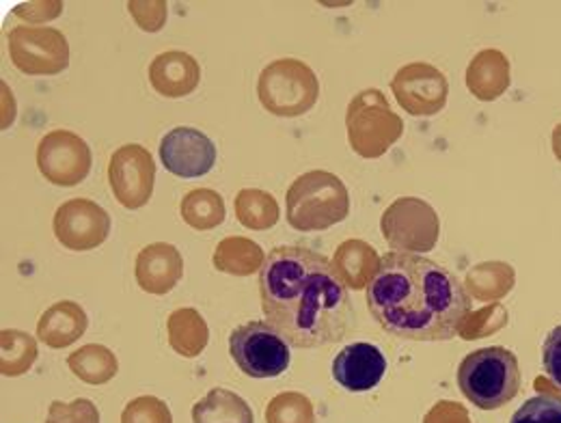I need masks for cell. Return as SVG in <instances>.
<instances>
[{
  "instance_id": "obj_31",
  "label": "cell",
  "mask_w": 561,
  "mask_h": 423,
  "mask_svg": "<svg viewBox=\"0 0 561 423\" xmlns=\"http://www.w3.org/2000/svg\"><path fill=\"white\" fill-rule=\"evenodd\" d=\"M46 423H100V411L87 398H78L70 404L55 400L48 409Z\"/></svg>"
},
{
  "instance_id": "obj_34",
  "label": "cell",
  "mask_w": 561,
  "mask_h": 423,
  "mask_svg": "<svg viewBox=\"0 0 561 423\" xmlns=\"http://www.w3.org/2000/svg\"><path fill=\"white\" fill-rule=\"evenodd\" d=\"M423 423H471L469 413L456 404V402H438L427 415Z\"/></svg>"
},
{
  "instance_id": "obj_29",
  "label": "cell",
  "mask_w": 561,
  "mask_h": 423,
  "mask_svg": "<svg viewBox=\"0 0 561 423\" xmlns=\"http://www.w3.org/2000/svg\"><path fill=\"white\" fill-rule=\"evenodd\" d=\"M122 423H173L171 409L156 396H140L126 404Z\"/></svg>"
},
{
  "instance_id": "obj_21",
  "label": "cell",
  "mask_w": 561,
  "mask_h": 423,
  "mask_svg": "<svg viewBox=\"0 0 561 423\" xmlns=\"http://www.w3.org/2000/svg\"><path fill=\"white\" fill-rule=\"evenodd\" d=\"M380 266V258L376 251L363 240H348L344 242L333 260V268L340 279L352 289H363L374 279Z\"/></svg>"
},
{
  "instance_id": "obj_28",
  "label": "cell",
  "mask_w": 561,
  "mask_h": 423,
  "mask_svg": "<svg viewBox=\"0 0 561 423\" xmlns=\"http://www.w3.org/2000/svg\"><path fill=\"white\" fill-rule=\"evenodd\" d=\"M266 423H316L313 404L302 393L285 391L268 402Z\"/></svg>"
},
{
  "instance_id": "obj_2",
  "label": "cell",
  "mask_w": 561,
  "mask_h": 423,
  "mask_svg": "<svg viewBox=\"0 0 561 423\" xmlns=\"http://www.w3.org/2000/svg\"><path fill=\"white\" fill-rule=\"evenodd\" d=\"M371 318L393 338L449 342L471 313V298L454 273L417 253H387L367 285Z\"/></svg>"
},
{
  "instance_id": "obj_12",
  "label": "cell",
  "mask_w": 561,
  "mask_h": 423,
  "mask_svg": "<svg viewBox=\"0 0 561 423\" xmlns=\"http://www.w3.org/2000/svg\"><path fill=\"white\" fill-rule=\"evenodd\" d=\"M55 236L70 251H91L106 242L111 216L91 199H70L55 211Z\"/></svg>"
},
{
  "instance_id": "obj_24",
  "label": "cell",
  "mask_w": 561,
  "mask_h": 423,
  "mask_svg": "<svg viewBox=\"0 0 561 423\" xmlns=\"http://www.w3.org/2000/svg\"><path fill=\"white\" fill-rule=\"evenodd\" d=\"M236 216L242 227L266 231L279 222L280 208L271 193L260 188H244L236 197Z\"/></svg>"
},
{
  "instance_id": "obj_22",
  "label": "cell",
  "mask_w": 561,
  "mask_h": 423,
  "mask_svg": "<svg viewBox=\"0 0 561 423\" xmlns=\"http://www.w3.org/2000/svg\"><path fill=\"white\" fill-rule=\"evenodd\" d=\"M193 423H255L253 411L238 393L211 389L193 407Z\"/></svg>"
},
{
  "instance_id": "obj_30",
  "label": "cell",
  "mask_w": 561,
  "mask_h": 423,
  "mask_svg": "<svg viewBox=\"0 0 561 423\" xmlns=\"http://www.w3.org/2000/svg\"><path fill=\"white\" fill-rule=\"evenodd\" d=\"M510 423H561V400L556 396L529 398Z\"/></svg>"
},
{
  "instance_id": "obj_6",
  "label": "cell",
  "mask_w": 561,
  "mask_h": 423,
  "mask_svg": "<svg viewBox=\"0 0 561 423\" xmlns=\"http://www.w3.org/2000/svg\"><path fill=\"white\" fill-rule=\"evenodd\" d=\"M352 149L363 158H380L402 137L404 124L391 111L387 98L378 89L354 95L346 115Z\"/></svg>"
},
{
  "instance_id": "obj_7",
  "label": "cell",
  "mask_w": 561,
  "mask_h": 423,
  "mask_svg": "<svg viewBox=\"0 0 561 423\" xmlns=\"http://www.w3.org/2000/svg\"><path fill=\"white\" fill-rule=\"evenodd\" d=\"M289 344L266 320H253L229 335V354L244 376L277 378L289 367Z\"/></svg>"
},
{
  "instance_id": "obj_4",
  "label": "cell",
  "mask_w": 561,
  "mask_h": 423,
  "mask_svg": "<svg viewBox=\"0 0 561 423\" xmlns=\"http://www.w3.org/2000/svg\"><path fill=\"white\" fill-rule=\"evenodd\" d=\"M287 222L296 231H322L342 222L351 211L346 184L329 171H309L287 191Z\"/></svg>"
},
{
  "instance_id": "obj_18",
  "label": "cell",
  "mask_w": 561,
  "mask_h": 423,
  "mask_svg": "<svg viewBox=\"0 0 561 423\" xmlns=\"http://www.w3.org/2000/svg\"><path fill=\"white\" fill-rule=\"evenodd\" d=\"M89 327L84 309L73 300L55 302L37 322V338L50 348H68L76 344Z\"/></svg>"
},
{
  "instance_id": "obj_19",
  "label": "cell",
  "mask_w": 561,
  "mask_h": 423,
  "mask_svg": "<svg viewBox=\"0 0 561 423\" xmlns=\"http://www.w3.org/2000/svg\"><path fill=\"white\" fill-rule=\"evenodd\" d=\"M266 258L268 255L264 253V249L251 238L229 236L216 244L211 262L218 273L233 277H251L264 268Z\"/></svg>"
},
{
  "instance_id": "obj_16",
  "label": "cell",
  "mask_w": 561,
  "mask_h": 423,
  "mask_svg": "<svg viewBox=\"0 0 561 423\" xmlns=\"http://www.w3.org/2000/svg\"><path fill=\"white\" fill-rule=\"evenodd\" d=\"M135 275L140 289L153 296L169 294L184 275L182 253L167 242L147 244L135 264Z\"/></svg>"
},
{
  "instance_id": "obj_14",
  "label": "cell",
  "mask_w": 561,
  "mask_h": 423,
  "mask_svg": "<svg viewBox=\"0 0 561 423\" xmlns=\"http://www.w3.org/2000/svg\"><path fill=\"white\" fill-rule=\"evenodd\" d=\"M160 160L178 178H202L216 164V145L202 130L180 126L160 141Z\"/></svg>"
},
{
  "instance_id": "obj_1",
  "label": "cell",
  "mask_w": 561,
  "mask_h": 423,
  "mask_svg": "<svg viewBox=\"0 0 561 423\" xmlns=\"http://www.w3.org/2000/svg\"><path fill=\"white\" fill-rule=\"evenodd\" d=\"M262 309L291 348L342 342L354 320L346 283L333 262L307 247H275L260 271Z\"/></svg>"
},
{
  "instance_id": "obj_5",
  "label": "cell",
  "mask_w": 561,
  "mask_h": 423,
  "mask_svg": "<svg viewBox=\"0 0 561 423\" xmlns=\"http://www.w3.org/2000/svg\"><path fill=\"white\" fill-rule=\"evenodd\" d=\"M257 95L275 117H300L313 108L320 84L313 70L298 59H279L260 73Z\"/></svg>"
},
{
  "instance_id": "obj_10",
  "label": "cell",
  "mask_w": 561,
  "mask_h": 423,
  "mask_svg": "<svg viewBox=\"0 0 561 423\" xmlns=\"http://www.w3.org/2000/svg\"><path fill=\"white\" fill-rule=\"evenodd\" d=\"M156 162L147 147L130 142L119 147L108 162V184L115 199L128 208L139 210L153 195Z\"/></svg>"
},
{
  "instance_id": "obj_3",
  "label": "cell",
  "mask_w": 561,
  "mask_h": 423,
  "mask_svg": "<svg viewBox=\"0 0 561 423\" xmlns=\"http://www.w3.org/2000/svg\"><path fill=\"white\" fill-rule=\"evenodd\" d=\"M458 387L462 396L482 411L505 407L520 389L516 354L501 346L467 354L458 367Z\"/></svg>"
},
{
  "instance_id": "obj_11",
  "label": "cell",
  "mask_w": 561,
  "mask_h": 423,
  "mask_svg": "<svg viewBox=\"0 0 561 423\" xmlns=\"http://www.w3.org/2000/svg\"><path fill=\"white\" fill-rule=\"evenodd\" d=\"M93 164L89 145L70 130H53L37 145L39 173L55 186H78Z\"/></svg>"
},
{
  "instance_id": "obj_25",
  "label": "cell",
  "mask_w": 561,
  "mask_h": 423,
  "mask_svg": "<svg viewBox=\"0 0 561 423\" xmlns=\"http://www.w3.org/2000/svg\"><path fill=\"white\" fill-rule=\"evenodd\" d=\"M180 211L184 222L197 231H210L227 216L225 199L211 188H195L186 193L180 204Z\"/></svg>"
},
{
  "instance_id": "obj_9",
  "label": "cell",
  "mask_w": 561,
  "mask_h": 423,
  "mask_svg": "<svg viewBox=\"0 0 561 423\" xmlns=\"http://www.w3.org/2000/svg\"><path fill=\"white\" fill-rule=\"evenodd\" d=\"M382 236L400 253L432 251L438 240V216L430 204L417 197H400L382 214Z\"/></svg>"
},
{
  "instance_id": "obj_33",
  "label": "cell",
  "mask_w": 561,
  "mask_h": 423,
  "mask_svg": "<svg viewBox=\"0 0 561 423\" xmlns=\"http://www.w3.org/2000/svg\"><path fill=\"white\" fill-rule=\"evenodd\" d=\"M542 363H545V371L549 374V378L558 387H561V324L551 331V335L545 342Z\"/></svg>"
},
{
  "instance_id": "obj_8",
  "label": "cell",
  "mask_w": 561,
  "mask_h": 423,
  "mask_svg": "<svg viewBox=\"0 0 561 423\" xmlns=\"http://www.w3.org/2000/svg\"><path fill=\"white\" fill-rule=\"evenodd\" d=\"M9 55L13 66L28 76H55L70 66V44L61 31L50 26L11 28Z\"/></svg>"
},
{
  "instance_id": "obj_15",
  "label": "cell",
  "mask_w": 561,
  "mask_h": 423,
  "mask_svg": "<svg viewBox=\"0 0 561 423\" xmlns=\"http://www.w3.org/2000/svg\"><path fill=\"white\" fill-rule=\"evenodd\" d=\"M387 371V358L378 346L356 342L333 361V378L352 393H365L380 385Z\"/></svg>"
},
{
  "instance_id": "obj_32",
  "label": "cell",
  "mask_w": 561,
  "mask_h": 423,
  "mask_svg": "<svg viewBox=\"0 0 561 423\" xmlns=\"http://www.w3.org/2000/svg\"><path fill=\"white\" fill-rule=\"evenodd\" d=\"M128 9L130 13L135 15V20L139 22L142 31H149V33H156L164 26V20H167V2H158L153 11H147L149 4L147 2H128Z\"/></svg>"
},
{
  "instance_id": "obj_17",
  "label": "cell",
  "mask_w": 561,
  "mask_h": 423,
  "mask_svg": "<svg viewBox=\"0 0 561 423\" xmlns=\"http://www.w3.org/2000/svg\"><path fill=\"white\" fill-rule=\"evenodd\" d=\"M199 61L182 50L162 53L149 66V82L153 91L171 100L191 95L199 87Z\"/></svg>"
},
{
  "instance_id": "obj_27",
  "label": "cell",
  "mask_w": 561,
  "mask_h": 423,
  "mask_svg": "<svg viewBox=\"0 0 561 423\" xmlns=\"http://www.w3.org/2000/svg\"><path fill=\"white\" fill-rule=\"evenodd\" d=\"M37 342L24 331L4 329L0 333V371L15 378L26 374L37 361Z\"/></svg>"
},
{
  "instance_id": "obj_13",
  "label": "cell",
  "mask_w": 561,
  "mask_h": 423,
  "mask_svg": "<svg viewBox=\"0 0 561 423\" xmlns=\"http://www.w3.org/2000/svg\"><path fill=\"white\" fill-rule=\"evenodd\" d=\"M447 78L427 64H411L396 73L393 93L400 106L413 117H430L447 104Z\"/></svg>"
},
{
  "instance_id": "obj_26",
  "label": "cell",
  "mask_w": 561,
  "mask_h": 423,
  "mask_svg": "<svg viewBox=\"0 0 561 423\" xmlns=\"http://www.w3.org/2000/svg\"><path fill=\"white\" fill-rule=\"evenodd\" d=\"M469 89L480 100H494L505 89L507 82V66L499 53H482L473 59L471 68L467 71Z\"/></svg>"
},
{
  "instance_id": "obj_23",
  "label": "cell",
  "mask_w": 561,
  "mask_h": 423,
  "mask_svg": "<svg viewBox=\"0 0 561 423\" xmlns=\"http://www.w3.org/2000/svg\"><path fill=\"white\" fill-rule=\"evenodd\" d=\"M68 365L71 371L87 385H106L119 371L115 353L100 344H89L78 348L76 353L68 356Z\"/></svg>"
},
{
  "instance_id": "obj_20",
  "label": "cell",
  "mask_w": 561,
  "mask_h": 423,
  "mask_svg": "<svg viewBox=\"0 0 561 423\" xmlns=\"http://www.w3.org/2000/svg\"><path fill=\"white\" fill-rule=\"evenodd\" d=\"M167 333L171 348L186 358L199 356L210 342V329L204 316L193 307L175 309L167 320Z\"/></svg>"
}]
</instances>
